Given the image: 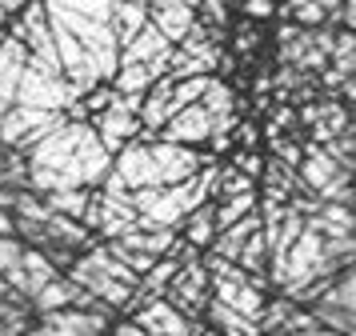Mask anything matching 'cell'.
I'll list each match as a JSON object with an SVG mask.
<instances>
[{
    "label": "cell",
    "mask_w": 356,
    "mask_h": 336,
    "mask_svg": "<svg viewBox=\"0 0 356 336\" xmlns=\"http://www.w3.org/2000/svg\"><path fill=\"white\" fill-rule=\"evenodd\" d=\"M212 232H216V208H196L193 212V221H188V240L193 244H209Z\"/></svg>",
    "instance_id": "obj_9"
},
{
    "label": "cell",
    "mask_w": 356,
    "mask_h": 336,
    "mask_svg": "<svg viewBox=\"0 0 356 336\" xmlns=\"http://www.w3.org/2000/svg\"><path fill=\"white\" fill-rule=\"evenodd\" d=\"M116 20H120V32L124 36H136V32L145 29V8L136 4V0H124V4H113Z\"/></svg>",
    "instance_id": "obj_10"
},
{
    "label": "cell",
    "mask_w": 356,
    "mask_h": 336,
    "mask_svg": "<svg viewBox=\"0 0 356 336\" xmlns=\"http://www.w3.org/2000/svg\"><path fill=\"white\" fill-rule=\"evenodd\" d=\"M209 8V20H225V0H204Z\"/></svg>",
    "instance_id": "obj_18"
},
{
    "label": "cell",
    "mask_w": 356,
    "mask_h": 336,
    "mask_svg": "<svg viewBox=\"0 0 356 336\" xmlns=\"http://www.w3.org/2000/svg\"><path fill=\"white\" fill-rule=\"evenodd\" d=\"M193 8H180V4H164L161 13H156V32H161L164 40H184L188 32H193Z\"/></svg>",
    "instance_id": "obj_4"
},
{
    "label": "cell",
    "mask_w": 356,
    "mask_h": 336,
    "mask_svg": "<svg viewBox=\"0 0 356 336\" xmlns=\"http://www.w3.org/2000/svg\"><path fill=\"white\" fill-rule=\"evenodd\" d=\"M124 132H132V116L116 104V109L104 116V141H108V148H116V136H124Z\"/></svg>",
    "instance_id": "obj_11"
},
{
    "label": "cell",
    "mask_w": 356,
    "mask_h": 336,
    "mask_svg": "<svg viewBox=\"0 0 356 336\" xmlns=\"http://www.w3.org/2000/svg\"><path fill=\"white\" fill-rule=\"evenodd\" d=\"M20 260H24V253H20V244H17V240H8V237H0V272H8V269H17Z\"/></svg>",
    "instance_id": "obj_14"
},
{
    "label": "cell",
    "mask_w": 356,
    "mask_h": 336,
    "mask_svg": "<svg viewBox=\"0 0 356 336\" xmlns=\"http://www.w3.org/2000/svg\"><path fill=\"white\" fill-rule=\"evenodd\" d=\"M316 4H321V13L328 20H340V13H344V0H316Z\"/></svg>",
    "instance_id": "obj_16"
},
{
    "label": "cell",
    "mask_w": 356,
    "mask_h": 336,
    "mask_svg": "<svg viewBox=\"0 0 356 336\" xmlns=\"http://www.w3.org/2000/svg\"><path fill=\"white\" fill-rule=\"evenodd\" d=\"M0 125H4V100H0Z\"/></svg>",
    "instance_id": "obj_19"
},
{
    "label": "cell",
    "mask_w": 356,
    "mask_h": 336,
    "mask_svg": "<svg viewBox=\"0 0 356 336\" xmlns=\"http://www.w3.org/2000/svg\"><path fill=\"white\" fill-rule=\"evenodd\" d=\"M252 205H257V192H241V196H228L225 205L216 208V228L225 232V228H232L236 221H244V216L252 212Z\"/></svg>",
    "instance_id": "obj_7"
},
{
    "label": "cell",
    "mask_w": 356,
    "mask_h": 336,
    "mask_svg": "<svg viewBox=\"0 0 356 336\" xmlns=\"http://www.w3.org/2000/svg\"><path fill=\"white\" fill-rule=\"evenodd\" d=\"M120 168H124V176H129L132 184H161L156 180V164H152V157H148L145 148H132Z\"/></svg>",
    "instance_id": "obj_8"
},
{
    "label": "cell",
    "mask_w": 356,
    "mask_h": 336,
    "mask_svg": "<svg viewBox=\"0 0 356 336\" xmlns=\"http://www.w3.org/2000/svg\"><path fill=\"white\" fill-rule=\"evenodd\" d=\"M0 160H4V148H0Z\"/></svg>",
    "instance_id": "obj_22"
},
{
    "label": "cell",
    "mask_w": 356,
    "mask_h": 336,
    "mask_svg": "<svg viewBox=\"0 0 356 336\" xmlns=\"http://www.w3.org/2000/svg\"><path fill=\"white\" fill-rule=\"evenodd\" d=\"M292 4H300V0H292Z\"/></svg>",
    "instance_id": "obj_23"
},
{
    "label": "cell",
    "mask_w": 356,
    "mask_h": 336,
    "mask_svg": "<svg viewBox=\"0 0 356 336\" xmlns=\"http://www.w3.org/2000/svg\"><path fill=\"white\" fill-rule=\"evenodd\" d=\"M164 52H168V40H164L156 29H140V36L132 40V48H129V56L124 61L129 64H140V61H161Z\"/></svg>",
    "instance_id": "obj_6"
},
{
    "label": "cell",
    "mask_w": 356,
    "mask_h": 336,
    "mask_svg": "<svg viewBox=\"0 0 356 336\" xmlns=\"http://www.w3.org/2000/svg\"><path fill=\"white\" fill-rule=\"evenodd\" d=\"M292 16H296V24H300V29H321L324 20H328V16L321 13V4H316V0H300V4H292Z\"/></svg>",
    "instance_id": "obj_12"
},
{
    "label": "cell",
    "mask_w": 356,
    "mask_h": 336,
    "mask_svg": "<svg viewBox=\"0 0 356 336\" xmlns=\"http://www.w3.org/2000/svg\"><path fill=\"white\" fill-rule=\"evenodd\" d=\"M353 77H356V52H353Z\"/></svg>",
    "instance_id": "obj_20"
},
{
    "label": "cell",
    "mask_w": 356,
    "mask_h": 336,
    "mask_svg": "<svg viewBox=\"0 0 356 336\" xmlns=\"http://www.w3.org/2000/svg\"><path fill=\"white\" fill-rule=\"evenodd\" d=\"M244 8H248V16H268L273 13V0H248Z\"/></svg>",
    "instance_id": "obj_17"
},
{
    "label": "cell",
    "mask_w": 356,
    "mask_h": 336,
    "mask_svg": "<svg viewBox=\"0 0 356 336\" xmlns=\"http://www.w3.org/2000/svg\"><path fill=\"white\" fill-rule=\"evenodd\" d=\"M148 157L156 164V180H161V184H184V180L196 173V157L184 152L180 144H156Z\"/></svg>",
    "instance_id": "obj_1"
},
{
    "label": "cell",
    "mask_w": 356,
    "mask_h": 336,
    "mask_svg": "<svg viewBox=\"0 0 356 336\" xmlns=\"http://www.w3.org/2000/svg\"><path fill=\"white\" fill-rule=\"evenodd\" d=\"M324 304H332V308H344V312H353L356 317V264H348V269L340 272L337 280H332V288L321 296Z\"/></svg>",
    "instance_id": "obj_5"
},
{
    "label": "cell",
    "mask_w": 356,
    "mask_h": 336,
    "mask_svg": "<svg viewBox=\"0 0 356 336\" xmlns=\"http://www.w3.org/2000/svg\"><path fill=\"white\" fill-rule=\"evenodd\" d=\"M348 176H353V189H356V168H353V173H348Z\"/></svg>",
    "instance_id": "obj_21"
},
{
    "label": "cell",
    "mask_w": 356,
    "mask_h": 336,
    "mask_svg": "<svg viewBox=\"0 0 356 336\" xmlns=\"http://www.w3.org/2000/svg\"><path fill=\"white\" fill-rule=\"evenodd\" d=\"M340 173H344V168H340L337 160L328 157L321 144H312V148H308V157H305V164H300V184H305L308 192H324Z\"/></svg>",
    "instance_id": "obj_3"
},
{
    "label": "cell",
    "mask_w": 356,
    "mask_h": 336,
    "mask_svg": "<svg viewBox=\"0 0 356 336\" xmlns=\"http://www.w3.org/2000/svg\"><path fill=\"white\" fill-rule=\"evenodd\" d=\"M212 136V116L204 112V104H188L180 109L168 128H164V141L168 144H180V141H209Z\"/></svg>",
    "instance_id": "obj_2"
},
{
    "label": "cell",
    "mask_w": 356,
    "mask_h": 336,
    "mask_svg": "<svg viewBox=\"0 0 356 336\" xmlns=\"http://www.w3.org/2000/svg\"><path fill=\"white\" fill-rule=\"evenodd\" d=\"M220 192H225V200L228 196H241V192H252V180H248L241 168H228V173L220 176Z\"/></svg>",
    "instance_id": "obj_13"
},
{
    "label": "cell",
    "mask_w": 356,
    "mask_h": 336,
    "mask_svg": "<svg viewBox=\"0 0 356 336\" xmlns=\"http://www.w3.org/2000/svg\"><path fill=\"white\" fill-rule=\"evenodd\" d=\"M145 84H148V68H140V64L124 68V77H120V88H124V93H140Z\"/></svg>",
    "instance_id": "obj_15"
}]
</instances>
